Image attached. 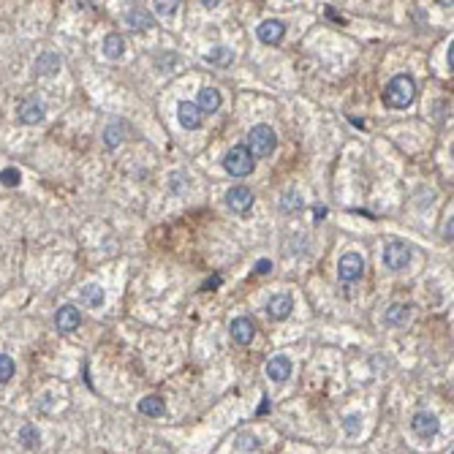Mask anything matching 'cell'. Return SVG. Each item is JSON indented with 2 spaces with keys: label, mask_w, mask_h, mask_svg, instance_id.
Instances as JSON below:
<instances>
[{
  "label": "cell",
  "mask_w": 454,
  "mask_h": 454,
  "mask_svg": "<svg viewBox=\"0 0 454 454\" xmlns=\"http://www.w3.org/2000/svg\"><path fill=\"white\" fill-rule=\"evenodd\" d=\"M414 98H416V82L408 74H397L383 90V101L392 109H405L414 104Z\"/></svg>",
  "instance_id": "cell-1"
},
{
  "label": "cell",
  "mask_w": 454,
  "mask_h": 454,
  "mask_svg": "<svg viewBox=\"0 0 454 454\" xmlns=\"http://www.w3.org/2000/svg\"><path fill=\"white\" fill-rule=\"evenodd\" d=\"M275 145H278V136H275V131L270 128V126H253L250 128V134H248V152L253 155V158H267L270 152L275 150Z\"/></svg>",
  "instance_id": "cell-2"
},
{
  "label": "cell",
  "mask_w": 454,
  "mask_h": 454,
  "mask_svg": "<svg viewBox=\"0 0 454 454\" xmlns=\"http://www.w3.org/2000/svg\"><path fill=\"white\" fill-rule=\"evenodd\" d=\"M253 166H256V160H253V155L248 152L245 145L231 147L226 152V158H224V169H226L231 177H248L253 171Z\"/></svg>",
  "instance_id": "cell-3"
},
{
  "label": "cell",
  "mask_w": 454,
  "mask_h": 454,
  "mask_svg": "<svg viewBox=\"0 0 454 454\" xmlns=\"http://www.w3.org/2000/svg\"><path fill=\"white\" fill-rule=\"evenodd\" d=\"M383 264L392 270V272H400L411 264V248L405 242H389L383 248Z\"/></svg>",
  "instance_id": "cell-4"
},
{
  "label": "cell",
  "mask_w": 454,
  "mask_h": 454,
  "mask_svg": "<svg viewBox=\"0 0 454 454\" xmlns=\"http://www.w3.org/2000/svg\"><path fill=\"white\" fill-rule=\"evenodd\" d=\"M362 272H365V259H362L359 253H346V256H340V261H337V278H340L343 283L359 280Z\"/></svg>",
  "instance_id": "cell-5"
},
{
  "label": "cell",
  "mask_w": 454,
  "mask_h": 454,
  "mask_svg": "<svg viewBox=\"0 0 454 454\" xmlns=\"http://www.w3.org/2000/svg\"><path fill=\"white\" fill-rule=\"evenodd\" d=\"M256 36H259L261 44L275 47V44L283 41V36H286V25H283L280 19H264V22L256 27Z\"/></svg>",
  "instance_id": "cell-6"
},
{
  "label": "cell",
  "mask_w": 454,
  "mask_h": 454,
  "mask_svg": "<svg viewBox=\"0 0 454 454\" xmlns=\"http://www.w3.org/2000/svg\"><path fill=\"white\" fill-rule=\"evenodd\" d=\"M228 332H231V340H234V343H239V346H250L253 337H256V324H253L248 315H239V318L231 321Z\"/></svg>",
  "instance_id": "cell-7"
},
{
  "label": "cell",
  "mask_w": 454,
  "mask_h": 454,
  "mask_svg": "<svg viewBox=\"0 0 454 454\" xmlns=\"http://www.w3.org/2000/svg\"><path fill=\"white\" fill-rule=\"evenodd\" d=\"M226 204L231 213H248L253 207V191L245 185H234L226 193Z\"/></svg>",
  "instance_id": "cell-8"
},
{
  "label": "cell",
  "mask_w": 454,
  "mask_h": 454,
  "mask_svg": "<svg viewBox=\"0 0 454 454\" xmlns=\"http://www.w3.org/2000/svg\"><path fill=\"white\" fill-rule=\"evenodd\" d=\"M411 427H414V433L419 435V438H433V435H438V430H441V422L433 416V414H416L414 419H411Z\"/></svg>",
  "instance_id": "cell-9"
},
{
  "label": "cell",
  "mask_w": 454,
  "mask_h": 454,
  "mask_svg": "<svg viewBox=\"0 0 454 454\" xmlns=\"http://www.w3.org/2000/svg\"><path fill=\"white\" fill-rule=\"evenodd\" d=\"M267 379L275 381V383H283V381L291 376V359L283 357V354H275L270 362H267Z\"/></svg>",
  "instance_id": "cell-10"
},
{
  "label": "cell",
  "mask_w": 454,
  "mask_h": 454,
  "mask_svg": "<svg viewBox=\"0 0 454 454\" xmlns=\"http://www.w3.org/2000/svg\"><path fill=\"white\" fill-rule=\"evenodd\" d=\"M177 117H180V126L188 128V131H196L202 126V112H199V106L193 101H180Z\"/></svg>",
  "instance_id": "cell-11"
},
{
  "label": "cell",
  "mask_w": 454,
  "mask_h": 454,
  "mask_svg": "<svg viewBox=\"0 0 454 454\" xmlns=\"http://www.w3.org/2000/svg\"><path fill=\"white\" fill-rule=\"evenodd\" d=\"M79 324H82V315H79V310H76L74 304L58 307V313H55V326H58L60 332H74Z\"/></svg>",
  "instance_id": "cell-12"
},
{
  "label": "cell",
  "mask_w": 454,
  "mask_h": 454,
  "mask_svg": "<svg viewBox=\"0 0 454 454\" xmlns=\"http://www.w3.org/2000/svg\"><path fill=\"white\" fill-rule=\"evenodd\" d=\"M294 310V300L289 294H275L270 302H267V313L275 318V321H286Z\"/></svg>",
  "instance_id": "cell-13"
},
{
  "label": "cell",
  "mask_w": 454,
  "mask_h": 454,
  "mask_svg": "<svg viewBox=\"0 0 454 454\" xmlns=\"http://www.w3.org/2000/svg\"><path fill=\"white\" fill-rule=\"evenodd\" d=\"M221 104H224V98H221V93H218L215 87H202V90H199V101H196L199 112L215 115V112L221 109Z\"/></svg>",
  "instance_id": "cell-14"
},
{
  "label": "cell",
  "mask_w": 454,
  "mask_h": 454,
  "mask_svg": "<svg viewBox=\"0 0 454 454\" xmlns=\"http://www.w3.org/2000/svg\"><path fill=\"white\" fill-rule=\"evenodd\" d=\"M126 25L134 27V30H150V27H155V16H152L147 8L134 5V8L126 14Z\"/></svg>",
  "instance_id": "cell-15"
},
{
  "label": "cell",
  "mask_w": 454,
  "mask_h": 454,
  "mask_svg": "<svg viewBox=\"0 0 454 454\" xmlns=\"http://www.w3.org/2000/svg\"><path fill=\"white\" fill-rule=\"evenodd\" d=\"M33 71L38 76H52L60 71V58L55 55V52H41L38 58H36V66H33Z\"/></svg>",
  "instance_id": "cell-16"
},
{
  "label": "cell",
  "mask_w": 454,
  "mask_h": 454,
  "mask_svg": "<svg viewBox=\"0 0 454 454\" xmlns=\"http://www.w3.org/2000/svg\"><path fill=\"white\" fill-rule=\"evenodd\" d=\"M19 120L25 123V126H38L41 120H44V106L33 98V101H25L22 106H19Z\"/></svg>",
  "instance_id": "cell-17"
},
{
  "label": "cell",
  "mask_w": 454,
  "mask_h": 454,
  "mask_svg": "<svg viewBox=\"0 0 454 454\" xmlns=\"http://www.w3.org/2000/svg\"><path fill=\"white\" fill-rule=\"evenodd\" d=\"M104 55L109 58V60H120L123 55H126V38L123 36H117V33H109L106 38H104Z\"/></svg>",
  "instance_id": "cell-18"
},
{
  "label": "cell",
  "mask_w": 454,
  "mask_h": 454,
  "mask_svg": "<svg viewBox=\"0 0 454 454\" xmlns=\"http://www.w3.org/2000/svg\"><path fill=\"white\" fill-rule=\"evenodd\" d=\"M139 414H145V416H152V419H158V416H163L166 414V403L158 397V394H150V397H145V400H139Z\"/></svg>",
  "instance_id": "cell-19"
},
{
  "label": "cell",
  "mask_w": 454,
  "mask_h": 454,
  "mask_svg": "<svg viewBox=\"0 0 454 454\" xmlns=\"http://www.w3.org/2000/svg\"><path fill=\"white\" fill-rule=\"evenodd\" d=\"M408 313H411L408 304H389V307L383 310V324H389V326H400V324L408 321Z\"/></svg>",
  "instance_id": "cell-20"
},
{
  "label": "cell",
  "mask_w": 454,
  "mask_h": 454,
  "mask_svg": "<svg viewBox=\"0 0 454 454\" xmlns=\"http://www.w3.org/2000/svg\"><path fill=\"white\" fill-rule=\"evenodd\" d=\"M79 300L87 304V307H101L104 300H106V294H104V289L101 286H95V283H87L82 291H79Z\"/></svg>",
  "instance_id": "cell-21"
},
{
  "label": "cell",
  "mask_w": 454,
  "mask_h": 454,
  "mask_svg": "<svg viewBox=\"0 0 454 454\" xmlns=\"http://www.w3.org/2000/svg\"><path fill=\"white\" fill-rule=\"evenodd\" d=\"M204 60L210 63V66H231V60H234V52L226 49V47H213L207 55H204Z\"/></svg>",
  "instance_id": "cell-22"
},
{
  "label": "cell",
  "mask_w": 454,
  "mask_h": 454,
  "mask_svg": "<svg viewBox=\"0 0 454 454\" xmlns=\"http://www.w3.org/2000/svg\"><path fill=\"white\" fill-rule=\"evenodd\" d=\"M19 444H22L25 449H36V446L41 444V433L36 430V425H22V430H19Z\"/></svg>",
  "instance_id": "cell-23"
},
{
  "label": "cell",
  "mask_w": 454,
  "mask_h": 454,
  "mask_svg": "<svg viewBox=\"0 0 454 454\" xmlns=\"http://www.w3.org/2000/svg\"><path fill=\"white\" fill-rule=\"evenodd\" d=\"M123 142V126L120 123H112L106 131H104V145L106 147H117Z\"/></svg>",
  "instance_id": "cell-24"
},
{
  "label": "cell",
  "mask_w": 454,
  "mask_h": 454,
  "mask_svg": "<svg viewBox=\"0 0 454 454\" xmlns=\"http://www.w3.org/2000/svg\"><path fill=\"white\" fill-rule=\"evenodd\" d=\"M0 182H3L5 188H16V185L22 182V171H19L16 166H5V169L0 171Z\"/></svg>",
  "instance_id": "cell-25"
},
{
  "label": "cell",
  "mask_w": 454,
  "mask_h": 454,
  "mask_svg": "<svg viewBox=\"0 0 454 454\" xmlns=\"http://www.w3.org/2000/svg\"><path fill=\"white\" fill-rule=\"evenodd\" d=\"M14 373H16L14 359L8 354H0V383H8V381L14 379Z\"/></svg>",
  "instance_id": "cell-26"
},
{
  "label": "cell",
  "mask_w": 454,
  "mask_h": 454,
  "mask_svg": "<svg viewBox=\"0 0 454 454\" xmlns=\"http://www.w3.org/2000/svg\"><path fill=\"white\" fill-rule=\"evenodd\" d=\"M237 449H239V452H256V449H259V438L250 435V433H242V435L237 438Z\"/></svg>",
  "instance_id": "cell-27"
},
{
  "label": "cell",
  "mask_w": 454,
  "mask_h": 454,
  "mask_svg": "<svg viewBox=\"0 0 454 454\" xmlns=\"http://www.w3.org/2000/svg\"><path fill=\"white\" fill-rule=\"evenodd\" d=\"M300 207H302L300 193H286L283 202H280V210H283V213H291V210H300Z\"/></svg>",
  "instance_id": "cell-28"
},
{
  "label": "cell",
  "mask_w": 454,
  "mask_h": 454,
  "mask_svg": "<svg viewBox=\"0 0 454 454\" xmlns=\"http://www.w3.org/2000/svg\"><path fill=\"white\" fill-rule=\"evenodd\" d=\"M343 427H346V433H348V435H357V433H359V427H362V416H359V414H348V416H346V422H343Z\"/></svg>",
  "instance_id": "cell-29"
},
{
  "label": "cell",
  "mask_w": 454,
  "mask_h": 454,
  "mask_svg": "<svg viewBox=\"0 0 454 454\" xmlns=\"http://www.w3.org/2000/svg\"><path fill=\"white\" fill-rule=\"evenodd\" d=\"M177 5H180V3H155V14H160V16H171V14L177 11Z\"/></svg>",
  "instance_id": "cell-30"
},
{
  "label": "cell",
  "mask_w": 454,
  "mask_h": 454,
  "mask_svg": "<svg viewBox=\"0 0 454 454\" xmlns=\"http://www.w3.org/2000/svg\"><path fill=\"white\" fill-rule=\"evenodd\" d=\"M221 283H224V278H221V275H213V278H210V280H207L202 289H204V291H215Z\"/></svg>",
  "instance_id": "cell-31"
},
{
  "label": "cell",
  "mask_w": 454,
  "mask_h": 454,
  "mask_svg": "<svg viewBox=\"0 0 454 454\" xmlns=\"http://www.w3.org/2000/svg\"><path fill=\"white\" fill-rule=\"evenodd\" d=\"M270 270H272V261H270V259H261V261L256 264V272H259V275H267Z\"/></svg>",
  "instance_id": "cell-32"
},
{
  "label": "cell",
  "mask_w": 454,
  "mask_h": 454,
  "mask_svg": "<svg viewBox=\"0 0 454 454\" xmlns=\"http://www.w3.org/2000/svg\"><path fill=\"white\" fill-rule=\"evenodd\" d=\"M452 218H449V221H446V226H444V237H446V239H449V242H452Z\"/></svg>",
  "instance_id": "cell-33"
},
{
  "label": "cell",
  "mask_w": 454,
  "mask_h": 454,
  "mask_svg": "<svg viewBox=\"0 0 454 454\" xmlns=\"http://www.w3.org/2000/svg\"><path fill=\"white\" fill-rule=\"evenodd\" d=\"M446 60H449V71H452V66H454V44H449V52H446Z\"/></svg>",
  "instance_id": "cell-34"
},
{
  "label": "cell",
  "mask_w": 454,
  "mask_h": 454,
  "mask_svg": "<svg viewBox=\"0 0 454 454\" xmlns=\"http://www.w3.org/2000/svg\"><path fill=\"white\" fill-rule=\"evenodd\" d=\"M202 5H204V8H215V5H221V3H218V0H204Z\"/></svg>",
  "instance_id": "cell-35"
},
{
  "label": "cell",
  "mask_w": 454,
  "mask_h": 454,
  "mask_svg": "<svg viewBox=\"0 0 454 454\" xmlns=\"http://www.w3.org/2000/svg\"><path fill=\"white\" fill-rule=\"evenodd\" d=\"M449 454H452V452H449Z\"/></svg>",
  "instance_id": "cell-36"
}]
</instances>
